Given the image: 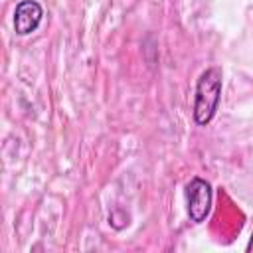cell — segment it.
Returning a JSON list of instances; mask_svg holds the SVG:
<instances>
[{
  "label": "cell",
  "instance_id": "6da1fadb",
  "mask_svg": "<svg viewBox=\"0 0 253 253\" xmlns=\"http://www.w3.org/2000/svg\"><path fill=\"white\" fill-rule=\"evenodd\" d=\"M221 83H223V73L219 67H208L196 85V99H194V121L200 126H206L217 107H219V99H221Z\"/></svg>",
  "mask_w": 253,
  "mask_h": 253
},
{
  "label": "cell",
  "instance_id": "7a4b0ae2",
  "mask_svg": "<svg viewBox=\"0 0 253 253\" xmlns=\"http://www.w3.org/2000/svg\"><path fill=\"white\" fill-rule=\"evenodd\" d=\"M188 198V215L194 223H202L211 208V186L202 178H192L186 186Z\"/></svg>",
  "mask_w": 253,
  "mask_h": 253
},
{
  "label": "cell",
  "instance_id": "3957f363",
  "mask_svg": "<svg viewBox=\"0 0 253 253\" xmlns=\"http://www.w3.org/2000/svg\"><path fill=\"white\" fill-rule=\"evenodd\" d=\"M43 16V8L36 0H22L14 10V30L20 36L32 34Z\"/></svg>",
  "mask_w": 253,
  "mask_h": 253
},
{
  "label": "cell",
  "instance_id": "277c9868",
  "mask_svg": "<svg viewBox=\"0 0 253 253\" xmlns=\"http://www.w3.org/2000/svg\"><path fill=\"white\" fill-rule=\"evenodd\" d=\"M247 253H253V233H251V239H249V243H247Z\"/></svg>",
  "mask_w": 253,
  "mask_h": 253
}]
</instances>
